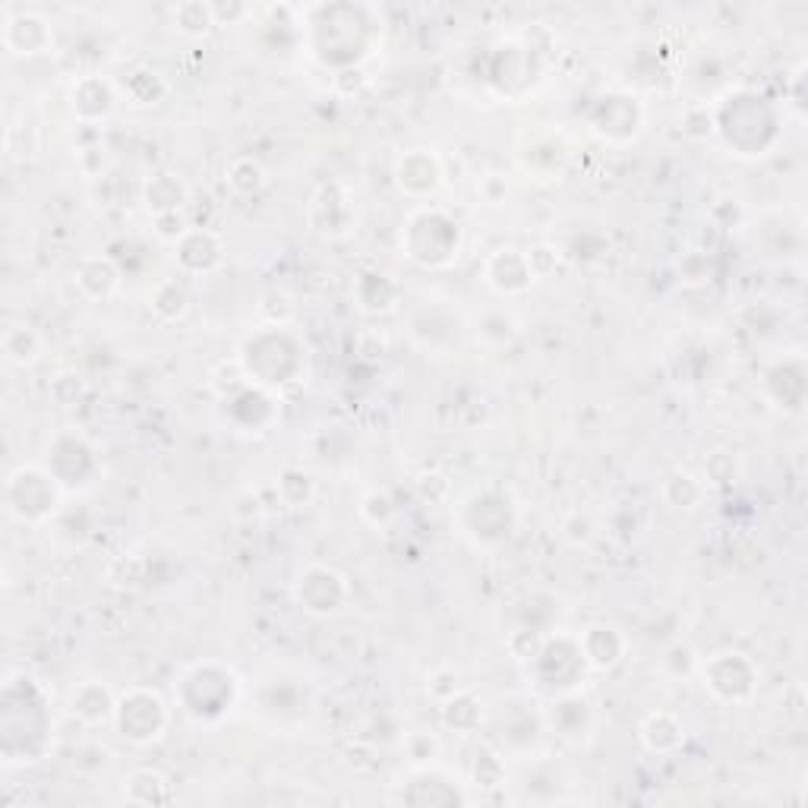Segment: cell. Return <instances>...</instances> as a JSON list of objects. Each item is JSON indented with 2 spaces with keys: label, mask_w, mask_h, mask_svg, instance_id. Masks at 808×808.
<instances>
[{
  "label": "cell",
  "mask_w": 808,
  "mask_h": 808,
  "mask_svg": "<svg viewBox=\"0 0 808 808\" xmlns=\"http://www.w3.org/2000/svg\"><path fill=\"white\" fill-rule=\"evenodd\" d=\"M61 502V480L45 467H16L7 477V512L20 522H45Z\"/></svg>",
  "instance_id": "1"
},
{
  "label": "cell",
  "mask_w": 808,
  "mask_h": 808,
  "mask_svg": "<svg viewBox=\"0 0 808 808\" xmlns=\"http://www.w3.org/2000/svg\"><path fill=\"white\" fill-rule=\"evenodd\" d=\"M114 714H118V723H121L124 736L133 739V743L156 739L158 733H161V726H164V720H168L161 698H158L156 691H149V688H133L130 695H124V701L114 708Z\"/></svg>",
  "instance_id": "2"
},
{
  "label": "cell",
  "mask_w": 808,
  "mask_h": 808,
  "mask_svg": "<svg viewBox=\"0 0 808 808\" xmlns=\"http://www.w3.org/2000/svg\"><path fill=\"white\" fill-rule=\"evenodd\" d=\"M705 680L714 688L720 698L726 701H746L755 688V666L751 663H743L739 673H730V663H726V653H717L714 660L705 666Z\"/></svg>",
  "instance_id": "3"
},
{
  "label": "cell",
  "mask_w": 808,
  "mask_h": 808,
  "mask_svg": "<svg viewBox=\"0 0 808 808\" xmlns=\"http://www.w3.org/2000/svg\"><path fill=\"white\" fill-rule=\"evenodd\" d=\"M439 177H442L439 161L430 152H424V149H417V152H411V156H404L399 161V184L407 193H414V196L433 193L439 187Z\"/></svg>",
  "instance_id": "4"
},
{
  "label": "cell",
  "mask_w": 808,
  "mask_h": 808,
  "mask_svg": "<svg viewBox=\"0 0 808 808\" xmlns=\"http://www.w3.org/2000/svg\"><path fill=\"white\" fill-rule=\"evenodd\" d=\"M344 593H347V588H344L342 575H332L326 588H316L310 572H304L301 581H297V600L304 603V610L313 613V616H329V613H335V610L342 607Z\"/></svg>",
  "instance_id": "5"
},
{
  "label": "cell",
  "mask_w": 808,
  "mask_h": 808,
  "mask_svg": "<svg viewBox=\"0 0 808 808\" xmlns=\"http://www.w3.org/2000/svg\"><path fill=\"white\" fill-rule=\"evenodd\" d=\"M3 32H13V35H20V32H23V41H20L16 48H10L13 54H41V51H48V48H51V41H54L51 23H48L45 16H38V13H20V16H10V20H7V29Z\"/></svg>",
  "instance_id": "6"
},
{
  "label": "cell",
  "mask_w": 808,
  "mask_h": 808,
  "mask_svg": "<svg viewBox=\"0 0 808 808\" xmlns=\"http://www.w3.org/2000/svg\"><path fill=\"white\" fill-rule=\"evenodd\" d=\"M41 354V339L32 332L29 326H10L3 332V357L16 367H29Z\"/></svg>",
  "instance_id": "7"
},
{
  "label": "cell",
  "mask_w": 808,
  "mask_h": 808,
  "mask_svg": "<svg viewBox=\"0 0 808 808\" xmlns=\"http://www.w3.org/2000/svg\"><path fill=\"white\" fill-rule=\"evenodd\" d=\"M93 269L95 276H89L86 269H76L79 287H83L89 297H108V294L118 287V269H114L108 259H101V256H93Z\"/></svg>",
  "instance_id": "8"
},
{
  "label": "cell",
  "mask_w": 808,
  "mask_h": 808,
  "mask_svg": "<svg viewBox=\"0 0 808 808\" xmlns=\"http://www.w3.org/2000/svg\"><path fill=\"white\" fill-rule=\"evenodd\" d=\"M174 26L181 32H187V35H203V32H209V26H216L212 7H209V3H196V0L181 3V7L174 10Z\"/></svg>",
  "instance_id": "9"
},
{
  "label": "cell",
  "mask_w": 808,
  "mask_h": 808,
  "mask_svg": "<svg viewBox=\"0 0 808 808\" xmlns=\"http://www.w3.org/2000/svg\"><path fill=\"white\" fill-rule=\"evenodd\" d=\"M228 184L237 189V193H256V189L266 187V171L259 168V161L253 158H237L231 161L228 168Z\"/></svg>",
  "instance_id": "10"
}]
</instances>
